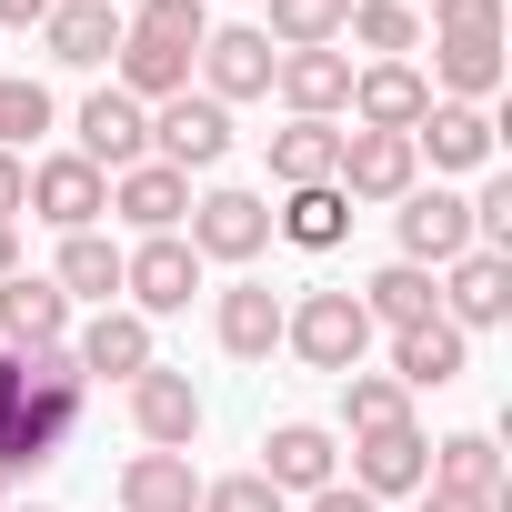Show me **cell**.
<instances>
[{
	"instance_id": "cell-1",
	"label": "cell",
	"mask_w": 512,
	"mask_h": 512,
	"mask_svg": "<svg viewBox=\"0 0 512 512\" xmlns=\"http://www.w3.org/2000/svg\"><path fill=\"white\" fill-rule=\"evenodd\" d=\"M81 412H91V382H81L71 342H51V352H0V482L61 462V442L81 432Z\"/></svg>"
},
{
	"instance_id": "cell-2",
	"label": "cell",
	"mask_w": 512,
	"mask_h": 512,
	"mask_svg": "<svg viewBox=\"0 0 512 512\" xmlns=\"http://www.w3.org/2000/svg\"><path fill=\"white\" fill-rule=\"evenodd\" d=\"M201 262H262L272 251V201L262 191H241V181H221V191H191V231H181Z\"/></svg>"
},
{
	"instance_id": "cell-3",
	"label": "cell",
	"mask_w": 512,
	"mask_h": 512,
	"mask_svg": "<svg viewBox=\"0 0 512 512\" xmlns=\"http://www.w3.org/2000/svg\"><path fill=\"white\" fill-rule=\"evenodd\" d=\"M282 342H292L312 372H362L372 322H362V302H352V292H302V302L282 312Z\"/></svg>"
},
{
	"instance_id": "cell-4",
	"label": "cell",
	"mask_w": 512,
	"mask_h": 512,
	"mask_svg": "<svg viewBox=\"0 0 512 512\" xmlns=\"http://www.w3.org/2000/svg\"><path fill=\"white\" fill-rule=\"evenodd\" d=\"M221 151H231V111H221L211 91L151 101V161H171V171L191 181V171H221Z\"/></svg>"
},
{
	"instance_id": "cell-5",
	"label": "cell",
	"mask_w": 512,
	"mask_h": 512,
	"mask_svg": "<svg viewBox=\"0 0 512 512\" xmlns=\"http://www.w3.org/2000/svg\"><path fill=\"white\" fill-rule=\"evenodd\" d=\"M121 292H131V312H141V322H171V312H191V292H201V251H191L181 231H161V241L121 251Z\"/></svg>"
},
{
	"instance_id": "cell-6",
	"label": "cell",
	"mask_w": 512,
	"mask_h": 512,
	"mask_svg": "<svg viewBox=\"0 0 512 512\" xmlns=\"http://www.w3.org/2000/svg\"><path fill=\"white\" fill-rule=\"evenodd\" d=\"M392 231H402V262L412 272H442V262H462V251H472V201L462 191H402L392 201Z\"/></svg>"
},
{
	"instance_id": "cell-7",
	"label": "cell",
	"mask_w": 512,
	"mask_h": 512,
	"mask_svg": "<svg viewBox=\"0 0 512 512\" xmlns=\"http://www.w3.org/2000/svg\"><path fill=\"white\" fill-rule=\"evenodd\" d=\"M332 191H342V201H402V191H422V151H412V131H342V171H332Z\"/></svg>"
},
{
	"instance_id": "cell-8",
	"label": "cell",
	"mask_w": 512,
	"mask_h": 512,
	"mask_svg": "<svg viewBox=\"0 0 512 512\" xmlns=\"http://www.w3.org/2000/svg\"><path fill=\"white\" fill-rule=\"evenodd\" d=\"M442 322L452 332H502L512 322V251H462V262H442Z\"/></svg>"
},
{
	"instance_id": "cell-9",
	"label": "cell",
	"mask_w": 512,
	"mask_h": 512,
	"mask_svg": "<svg viewBox=\"0 0 512 512\" xmlns=\"http://www.w3.org/2000/svg\"><path fill=\"white\" fill-rule=\"evenodd\" d=\"M71 151L111 181V171L151 161V111H141L131 91H91V101H81V121H71Z\"/></svg>"
},
{
	"instance_id": "cell-10",
	"label": "cell",
	"mask_w": 512,
	"mask_h": 512,
	"mask_svg": "<svg viewBox=\"0 0 512 512\" xmlns=\"http://www.w3.org/2000/svg\"><path fill=\"white\" fill-rule=\"evenodd\" d=\"M31 221H51V231H101V211H111V181L81 161V151H51V161H31V201H21Z\"/></svg>"
},
{
	"instance_id": "cell-11",
	"label": "cell",
	"mask_w": 512,
	"mask_h": 512,
	"mask_svg": "<svg viewBox=\"0 0 512 512\" xmlns=\"http://www.w3.org/2000/svg\"><path fill=\"white\" fill-rule=\"evenodd\" d=\"M272 61H282V51L251 31V21H221V31L201 41V61H191V71H201V91L231 111V101H262V91H272Z\"/></svg>"
},
{
	"instance_id": "cell-12",
	"label": "cell",
	"mask_w": 512,
	"mask_h": 512,
	"mask_svg": "<svg viewBox=\"0 0 512 512\" xmlns=\"http://www.w3.org/2000/svg\"><path fill=\"white\" fill-rule=\"evenodd\" d=\"M412 151H422L432 171H492L502 131H492V111H482V101H432V111L412 121Z\"/></svg>"
},
{
	"instance_id": "cell-13",
	"label": "cell",
	"mask_w": 512,
	"mask_h": 512,
	"mask_svg": "<svg viewBox=\"0 0 512 512\" xmlns=\"http://www.w3.org/2000/svg\"><path fill=\"white\" fill-rule=\"evenodd\" d=\"M71 362H81V382H141L161 352H151V322L111 302V312H91V322L71 332Z\"/></svg>"
},
{
	"instance_id": "cell-14",
	"label": "cell",
	"mask_w": 512,
	"mask_h": 512,
	"mask_svg": "<svg viewBox=\"0 0 512 512\" xmlns=\"http://www.w3.org/2000/svg\"><path fill=\"white\" fill-rule=\"evenodd\" d=\"M131 432H141L151 452H191V442H201V392H191V372L151 362V372L131 382Z\"/></svg>"
},
{
	"instance_id": "cell-15",
	"label": "cell",
	"mask_w": 512,
	"mask_h": 512,
	"mask_svg": "<svg viewBox=\"0 0 512 512\" xmlns=\"http://www.w3.org/2000/svg\"><path fill=\"white\" fill-rule=\"evenodd\" d=\"M432 482V432L422 422H392V432H362L352 442V492L392 502V492H422Z\"/></svg>"
},
{
	"instance_id": "cell-16",
	"label": "cell",
	"mask_w": 512,
	"mask_h": 512,
	"mask_svg": "<svg viewBox=\"0 0 512 512\" xmlns=\"http://www.w3.org/2000/svg\"><path fill=\"white\" fill-rule=\"evenodd\" d=\"M71 342V292L51 272H11L0 282V352H51Z\"/></svg>"
},
{
	"instance_id": "cell-17",
	"label": "cell",
	"mask_w": 512,
	"mask_h": 512,
	"mask_svg": "<svg viewBox=\"0 0 512 512\" xmlns=\"http://www.w3.org/2000/svg\"><path fill=\"white\" fill-rule=\"evenodd\" d=\"M342 111H352V131H412V121L432 111V81H422L412 61H362Z\"/></svg>"
},
{
	"instance_id": "cell-18",
	"label": "cell",
	"mask_w": 512,
	"mask_h": 512,
	"mask_svg": "<svg viewBox=\"0 0 512 512\" xmlns=\"http://www.w3.org/2000/svg\"><path fill=\"white\" fill-rule=\"evenodd\" d=\"M422 81H432V101H482L492 111V91H502V31H442Z\"/></svg>"
},
{
	"instance_id": "cell-19",
	"label": "cell",
	"mask_w": 512,
	"mask_h": 512,
	"mask_svg": "<svg viewBox=\"0 0 512 512\" xmlns=\"http://www.w3.org/2000/svg\"><path fill=\"white\" fill-rule=\"evenodd\" d=\"M111 211H121L141 241H161V231L191 221V181H181L171 161H131V171H111Z\"/></svg>"
},
{
	"instance_id": "cell-20",
	"label": "cell",
	"mask_w": 512,
	"mask_h": 512,
	"mask_svg": "<svg viewBox=\"0 0 512 512\" xmlns=\"http://www.w3.org/2000/svg\"><path fill=\"white\" fill-rule=\"evenodd\" d=\"M262 482L312 502L322 482H342V442H332L322 422H272V442H262Z\"/></svg>"
},
{
	"instance_id": "cell-21",
	"label": "cell",
	"mask_w": 512,
	"mask_h": 512,
	"mask_svg": "<svg viewBox=\"0 0 512 512\" xmlns=\"http://www.w3.org/2000/svg\"><path fill=\"white\" fill-rule=\"evenodd\" d=\"M282 312H292V302H282L272 282H231L221 312H211V332H221L231 362H272V352H282Z\"/></svg>"
},
{
	"instance_id": "cell-22",
	"label": "cell",
	"mask_w": 512,
	"mask_h": 512,
	"mask_svg": "<svg viewBox=\"0 0 512 512\" xmlns=\"http://www.w3.org/2000/svg\"><path fill=\"white\" fill-rule=\"evenodd\" d=\"M191 61H201V51H181V41H151V31H131V21H121V51H111V71H121V81H111V91H131V101L151 111V101L191 91Z\"/></svg>"
},
{
	"instance_id": "cell-23",
	"label": "cell",
	"mask_w": 512,
	"mask_h": 512,
	"mask_svg": "<svg viewBox=\"0 0 512 512\" xmlns=\"http://www.w3.org/2000/svg\"><path fill=\"white\" fill-rule=\"evenodd\" d=\"M272 91L292 101V121H342L352 61H342V51H282V61H272Z\"/></svg>"
},
{
	"instance_id": "cell-24",
	"label": "cell",
	"mask_w": 512,
	"mask_h": 512,
	"mask_svg": "<svg viewBox=\"0 0 512 512\" xmlns=\"http://www.w3.org/2000/svg\"><path fill=\"white\" fill-rule=\"evenodd\" d=\"M41 41H51L61 71H101V61L121 51V11H111V0H51Z\"/></svg>"
},
{
	"instance_id": "cell-25",
	"label": "cell",
	"mask_w": 512,
	"mask_h": 512,
	"mask_svg": "<svg viewBox=\"0 0 512 512\" xmlns=\"http://www.w3.org/2000/svg\"><path fill=\"white\" fill-rule=\"evenodd\" d=\"M352 302H362L372 332H422V322H442V292H432V272H412V262H382Z\"/></svg>"
},
{
	"instance_id": "cell-26",
	"label": "cell",
	"mask_w": 512,
	"mask_h": 512,
	"mask_svg": "<svg viewBox=\"0 0 512 512\" xmlns=\"http://www.w3.org/2000/svg\"><path fill=\"white\" fill-rule=\"evenodd\" d=\"M462 372H472V332H452V322L392 332V382H402V392H442V382H462Z\"/></svg>"
},
{
	"instance_id": "cell-27",
	"label": "cell",
	"mask_w": 512,
	"mask_h": 512,
	"mask_svg": "<svg viewBox=\"0 0 512 512\" xmlns=\"http://www.w3.org/2000/svg\"><path fill=\"white\" fill-rule=\"evenodd\" d=\"M121 512H201L191 452H131L121 462Z\"/></svg>"
},
{
	"instance_id": "cell-28",
	"label": "cell",
	"mask_w": 512,
	"mask_h": 512,
	"mask_svg": "<svg viewBox=\"0 0 512 512\" xmlns=\"http://www.w3.org/2000/svg\"><path fill=\"white\" fill-rule=\"evenodd\" d=\"M332 171H342V121H282L272 131V181L282 191H312Z\"/></svg>"
},
{
	"instance_id": "cell-29",
	"label": "cell",
	"mask_w": 512,
	"mask_h": 512,
	"mask_svg": "<svg viewBox=\"0 0 512 512\" xmlns=\"http://www.w3.org/2000/svg\"><path fill=\"white\" fill-rule=\"evenodd\" d=\"M432 492L502 502V442H492V432H442V442H432Z\"/></svg>"
},
{
	"instance_id": "cell-30",
	"label": "cell",
	"mask_w": 512,
	"mask_h": 512,
	"mask_svg": "<svg viewBox=\"0 0 512 512\" xmlns=\"http://www.w3.org/2000/svg\"><path fill=\"white\" fill-rule=\"evenodd\" d=\"M272 231H282L292 251H342V231H352V201H342L332 181H312V191H282Z\"/></svg>"
},
{
	"instance_id": "cell-31",
	"label": "cell",
	"mask_w": 512,
	"mask_h": 512,
	"mask_svg": "<svg viewBox=\"0 0 512 512\" xmlns=\"http://www.w3.org/2000/svg\"><path fill=\"white\" fill-rule=\"evenodd\" d=\"M71 302H101L111 312V292H121V241L111 231H61V272H51Z\"/></svg>"
},
{
	"instance_id": "cell-32",
	"label": "cell",
	"mask_w": 512,
	"mask_h": 512,
	"mask_svg": "<svg viewBox=\"0 0 512 512\" xmlns=\"http://www.w3.org/2000/svg\"><path fill=\"white\" fill-rule=\"evenodd\" d=\"M392 422H412V392L392 372H342V432L362 442V432H392Z\"/></svg>"
},
{
	"instance_id": "cell-33",
	"label": "cell",
	"mask_w": 512,
	"mask_h": 512,
	"mask_svg": "<svg viewBox=\"0 0 512 512\" xmlns=\"http://www.w3.org/2000/svg\"><path fill=\"white\" fill-rule=\"evenodd\" d=\"M342 21H352V0H272V51H332L342 41Z\"/></svg>"
},
{
	"instance_id": "cell-34",
	"label": "cell",
	"mask_w": 512,
	"mask_h": 512,
	"mask_svg": "<svg viewBox=\"0 0 512 512\" xmlns=\"http://www.w3.org/2000/svg\"><path fill=\"white\" fill-rule=\"evenodd\" d=\"M342 41H362L372 61H402V51H422V11H402V0H352Z\"/></svg>"
},
{
	"instance_id": "cell-35",
	"label": "cell",
	"mask_w": 512,
	"mask_h": 512,
	"mask_svg": "<svg viewBox=\"0 0 512 512\" xmlns=\"http://www.w3.org/2000/svg\"><path fill=\"white\" fill-rule=\"evenodd\" d=\"M41 131H51V91L0 71V151H21V141H41Z\"/></svg>"
},
{
	"instance_id": "cell-36",
	"label": "cell",
	"mask_w": 512,
	"mask_h": 512,
	"mask_svg": "<svg viewBox=\"0 0 512 512\" xmlns=\"http://www.w3.org/2000/svg\"><path fill=\"white\" fill-rule=\"evenodd\" d=\"M131 31H151V41H181V51H201V41H211V0H141V11H131Z\"/></svg>"
},
{
	"instance_id": "cell-37",
	"label": "cell",
	"mask_w": 512,
	"mask_h": 512,
	"mask_svg": "<svg viewBox=\"0 0 512 512\" xmlns=\"http://www.w3.org/2000/svg\"><path fill=\"white\" fill-rule=\"evenodd\" d=\"M201 512H282V492L262 472H221V482H201Z\"/></svg>"
},
{
	"instance_id": "cell-38",
	"label": "cell",
	"mask_w": 512,
	"mask_h": 512,
	"mask_svg": "<svg viewBox=\"0 0 512 512\" xmlns=\"http://www.w3.org/2000/svg\"><path fill=\"white\" fill-rule=\"evenodd\" d=\"M442 31H502V0H432V41Z\"/></svg>"
},
{
	"instance_id": "cell-39",
	"label": "cell",
	"mask_w": 512,
	"mask_h": 512,
	"mask_svg": "<svg viewBox=\"0 0 512 512\" xmlns=\"http://www.w3.org/2000/svg\"><path fill=\"white\" fill-rule=\"evenodd\" d=\"M21 201H31V161L0 151V221H21Z\"/></svg>"
},
{
	"instance_id": "cell-40",
	"label": "cell",
	"mask_w": 512,
	"mask_h": 512,
	"mask_svg": "<svg viewBox=\"0 0 512 512\" xmlns=\"http://www.w3.org/2000/svg\"><path fill=\"white\" fill-rule=\"evenodd\" d=\"M312 512H382V502H372V492H352V482H322V492H312Z\"/></svg>"
},
{
	"instance_id": "cell-41",
	"label": "cell",
	"mask_w": 512,
	"mask_h": 512,
	"mask_svg": "<svg viewBox=\"0 0 512 512\" xmlns=\"http://www.w3.org/2000/svg\"><path fill=\"white\" fill-rule=\"evenodd\" d=\"M51 21V0H0V31H41Z\"/></svg>"
},
{
	"instance_id": "cell-42",
	"label": "cell",
	"mask_w": 512,
	"mask_h": 512,
	"mask_svg": "<svg viewBox=\"0 0 512 512\" xmlns=\"http://www.w3.org/2000/svg\"><path fill=\"white\" fill-rule=\"evenodd\" d=\"M422 512H502V502H472V492H432L422 482Z\"/></svg>"
},
{
	"instance_id": "cell-43",
	"label": "cell",
	"mask_w": 512,
	"mask_h": 512,
	"mask_svg": "<svg viewBox=\"0 0 512 512\" xmlns=\"http://www.w3.org/2000/svg\"><path fill=\"white\" fill-rule=\"evenodd\" d=\"M21 272V221H0V282Z\"/></svg>"
},
{
	"instance_id": "cell-44",
	"label": "cell",
	"mask_w": 512,
	"mask_h": 512,
	"mask_svg": "<svg viewBox=\"0 0 512 512\" xmlns=\"http://www.w3.org/2000/svg\"><path fill=\"white\" fill-rule=\"evenodd\" d=\"M0 512H51V502H0Z\"/></svg>"
},
{
	"instance_id": "cell-45",
	"label": "cell",
	"mask_w": 512,
	"mask_h": 512,
	"mask_svg": "<svg viewBox=\"0 0 512 512\" xmlns=\"http://www.w3.org/2000/svg\"><path fill=\"white\" fill-rule=\"evenodd\" d=\"M402 11H422V0H402Z\"/></svg>"
},
{
	"instance_id": "cell-46",
	"label": "cell",
	"mask_w": 512,
	"mask_h": 512,
	"mask_svg": "<svg viewBox=\"0 0 512 512\" xmlns=\"http://www.w3.org/2000/svg\"><path fill=\"white\" fill-rule=\"evenodd\" d=\"M0 502H11V482H0Z\"/></svg>"
}]
</instances>
